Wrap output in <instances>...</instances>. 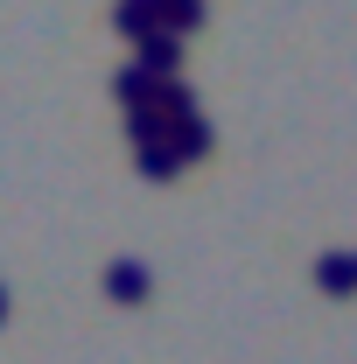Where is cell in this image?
<instances>
[{"mask_svg": "<svg viewBox=\"0 0 357 364\" xmlns=\"http://www.w3.org/2000/svg\"><path fill=\"white\" fill-rule=\"evenodd\" d=\"M147 287H154L147 259H127V252H119V259L105 267V294H112V301H127V309H134V301H147Z\"/></svg>", "mask_w": 357, "mask_h": 364, "instance_id": "cell-1", "label": "cell"}, {"mask_svg": "<svg viewBox=\"0 0 357 364\" xmlns=\"http://www.w3.org/2000/svg\"><path fill=\"white\" fill-rule=\"evenodd\" d=\"M112 98H119L127 112H140V105H161V77H154L147 63H127V70L112 77Z\"/></svg>", "mask_w": 357, "mask_h": 364, "instance_id": "cell-2", "label": "cell"}, {"mask_svg": "<svg viewBox=\"0 0 357 364\" xmlns=\"http://www.w3.org/2000/svg\"><path fill=\"white\" fill-rule=\"evenodd\" d=\"M112 28H119L127 43L161 36V0H119V7H112Z\"/></svg>", "mask_w": 357, "mask_h": 364, "instance_id": "cell-3", "label": "cell"}, {"mask_svg": "<svg viewBox=\"0 0 357 364\" xmlns=\"http://www.w3.org/2000/svg\"><path fill=\"white\" fill-rule=\"evenodd\" d=\"M127 140L134 147H161V140H176V119L161 105H140V112H127Z\"/></svg>", "mask_w": 357, "mask_h": 364, "instance_id": "cell-4", "label": "cell"}, {"mask_svg": "<svg viewBox=\"0 0 357 364\" xmlns=\"http://www.w3.org/2000/svg\"><path fill=\"white\" fill-rule=\"evenodd\" d=\"M169 147H176L182 161H203V154L218 147V134H211V119H203V112H189V119H176V140H169Z\"/></svg>", "mask_w": 357, "mask_h": 364, "instance_id": "cell-5", "label": "cell"}, {"mask_svg": "<svg viewBox=\"0 0 357 364\" xmlns=\"http://www.w3.org/2000/svg\"><path fill=\"white\" fill-rule=\"evenodd\" d=\"M315 280H322V294H357V252H322Z\"/></svg>", "mask_w": 357, "mask_h": 364, "instance_id": "cell-6", "label": "cell"}, {"mask_svg": "<svg viewBox=\"0 0 357 364\" xmlns=\"http://www.w3.org/2000/svg\"><path fill=\"white\" fill-rule=\"evenodd\" d=\"M140 63H147L154 77H176V70H182V36H169V28L147 36V43H140Z\"/></svg>", "mask_w": 357, "mask_h": 364, "instance_id": "cell-7", "label": "cell"}, {"mask_svg": "<svg viewBox=\"0 0 357 364\" xmlns=\"http://www.w3.org/2000/svg\"><path fill=\"white\" fill-rule=\"evenodd\" d=\"M161 28L169 36H196L203 28V0H161Z\"/></svg>", "mask_w": 357, "mask_h": 364, "instance_id": "cell-8", "label": "cell"}, {"mask_svg": "<svg viewBox=\"0 0 357 364\" xmlns=\"http://www.w3.org/2000/svg\"><path fill=\"white\" fill-rule=\"evenodd\" d=\"M134 161H140V176H147V182H169L182 168V154L169 147V140H161V147H134Z\"/></svg>", "mask_w": 357, "mask_h": 364, "instance_id": "cell-9", "label": "cell"}, {"mask_svg": "<svg viewBox=\"0 0 357 364\" xmlns=\"http://www.w3.org/2000/svg\"><path fill=\"white\" fill-rule=\"evenodd\" d=\"M0 322H7V287H0Z\"/></svg>", "mask_w": 357, "mask_h": 364, "instance_id": "cell-10", "label": "cell"}]
</instances>
